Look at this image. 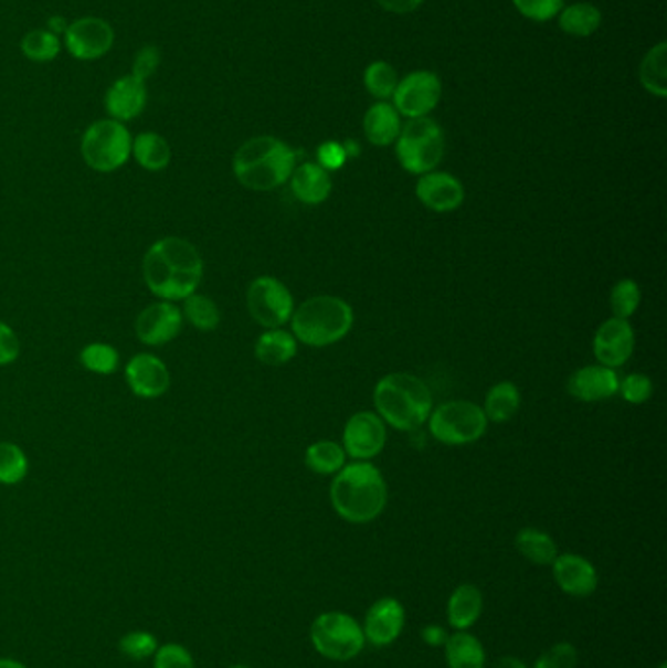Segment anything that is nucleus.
Returning <instances> with one entry per match:
<instances>
[{
  "mask_svg": "<svg viewBox=\"0 0 667 668\" xmlns=\"http://www.w3.org/2000/svg\"><path fill=\"white\" fill-rule=\"evenodd\" d=\"M78 362L86 372L96 373V375H112L120 368V352L106 342H91L81 350Z\"/></svg>",
  "mask_w": 667,
  "mask_h": 668,
  "instance_id": "obj_34",
  "label": "nucleus"
},
{
  "mask_svg": "<svg viewBox=\"0 0 667 668\" xmlns=\"http://www.w3.org/2000/svg\"><path fill=\"white\" fill-rule=\"evenodd\" d=\"M182 317L189 321L192 327L202 332H212L220 327L222 322V311L212 297L204 294H192L182 301Z\"/></svg>",
  "mask_w": 667,
  "mask_h": 668,
  "instance_id": "obj_32",
  "label": "nucleus"
},
{
  "mask_svg": "<svg viewBox=\"0 0 667 668\" xmlns=\"http://www.w3.org/2000/svg\"><path fill=\"white\" fill-rule=\"evenodd\" d=\"M364 136L368 141L377 147H388L395 144L402 131V118L392 104L388 102H378L374 106L368 108L364 114Z\"/></svg>",
  "mask_w": 667,
  "mask_h": 668,
  "instance_id": "obj_24",
  "label": "nucleus"
},
{
  "mask_svg": "<svg viewBox=\"0 0 667 668\" xmlns=\"http://www.w3.org/2000/svg\"><path fill=\"white\" fill-rule=\"evenodd\" d=\"M443 96V83L431 71H413L403 76L394 91L395 110L403 118H427Z\"/></svg>",
  "mask_w": 667,
  "mask_h": 668,
  "instance_id": "obj_11",
  "label": "nucleus"
},
{
  "mask_svg": "<svg viewBox=\"0 0 667 668\" xmlns=\"http://www.w3.org/2000/svg\"><path fill=\"white\" fill-rule=\"evenodd\" d=\"M448 668H486V649L476 635L456 632L445 644Z\"/></svg>",
  "mask_w": 667,
  "mask_h": 668,
  "instance_id": "obj_27",
  "label": "nucleus"
},
{
  "mask_svg": "<svg viewBox=\"0 0 667 668\" xmlns=\"http://www.w3.org/2000/svg\"><path fill=\"white\" fill-rule=\"evenodd\" d=\"M484 612V596L476 584H460L446 604L448 626L456 632H468Z\"/></svg>",
  "mask_w": 667,
  "mask_h": 668,
  "instance_id": "obj_23",
  "label": "nucleus"
},
{
  "mask_svg": "<svg viewBox=\"0 0 667 668\" xmlns=\"http://www.w3.org/2000/svg\"><path fill=\"white\" fill-rule=\"evenodd\" d=\"M290 321L294 339L308 347L326 348L351 332L354 314L341 297L316 296L294 309Z\"/></svg>",
  "mask_w": 667,
  "mask_h": 668,
  "instance_id": "obj_5",
  "label": "nucleus"
},
{
  "mask_svg": "<svg viewBox=\"0 0 667 668\" xmlns=\"http://www.w3.org/2000/svg\"><path fill=\"white\" fill-rule=\"evenodd\" d=\"M0 668H28L27 665L18 662L14 659H7V657H0Z\"/></svg>",
  "mask_w": 667,
  "mask_h": 668,
  "instance_id": "obj_51",
  "label": "nucleus"
},
{
  "mask_svg": "<svg viewBox=\"0 0 667 668\" xmlns=\"http://www.w3.org/2000/svg\"><path fill=\"white\" fill-rule=\"evenodd\" d=\"M230 668H251V667H247V665H233V667H230Z\"/></svg>",
  "mask_w": 667,
  "mask_h": 668,
  "instance_id": "obj_52",
  "label": "nucleus"
},
{
  "mask_svg": "<svg viewBox=\"0 0 667 668\" xmlns=\"http://www.w3.org/2000/svg\"><path fill=\"white\" fill-rule=\"evenodd\" d=\"M247 309L253 321L265 329H280L294 314V296L273 276H258L247 288Z\"/></svg>",
  "mask_w": 667,
  "mask_h": 668,
  "instance_id": "obj_10",
  "label": "nucleus"
},
{
  "mask_svg": "<svg viewBox=\"0 0 667 668\" xmlns=\"http://www.w3.org/2000/svg\"><path fill=\"white\" fill-rule=\"evenodd\" d=\"M329 499L335 512L349 524L374 522L388 505V485L377 466L354 462L337 471Z\"/></svg>",
  "mask_w": 667,
  "mask_h": 668,
  "instance_id": "obj_2",
  "label": "nucleus"
},
{
  "mask_svg": "<svg viewBox=\"0 0 667 668\" xmlns=\"http://www.w3.org/2000/svg\"><path fill=\"white\" fill-rule=\"evenodd\" d=\"M114 28L96 17L78 18L65 30V50L78 61H96L114 47Z\"/></svg>",
  "mask_w": 667,
  "mask_h": 668,
  "instance_id": "obj_12",
  "label": "nucleus"
},
{
  "mask_svg": "<svg viewBox=\"0 0 667 668\" xmlns=\"http://www.w3.org/2000/svg\"><path fill=\"white\" fill-rule=\"evenodd\" d=\"M400 83L395 68L385 61H374L364 71V86L368 93L378 100L385 102L394 96L395 86Z\"/></svg>",
  "mask_w": 667,
  "mask_h": 668,
  "instance_id": "obj_37",
  "label": "nucleus"
},
{
  "mask_svg": "<svg viewBox=\"0 0 667 668\" xmlns=\"http://www.w3.org/2000/svg\"><path fill=\"white\" fill-rule=\"evenodd\" d=\"M621 378L613 368L585 365L573 372L568 380V393L582 403H600L615 397Z\"/></svg>",
  "mask_w": 667,
  "mask_h": 668,
  "instance_id": "obj_20",
  "label": "nucleus"
},
{
  "mask_svg": "<svg viewBox=\"0 0 667 668\" xmlns=\"http://www.w3.org/2000/svg\"><path fill=\"white\" fill-rule=\"evenodd\" d=\"M601 22H603L601 10L590 2H575L572 7L560 10V18H558L560 30L573 38H590L600 30Z\"/></svg>",
  "mask_w": 667,
  "mask_h": 668,
  "instance_id": "obj_29",
  "label": "nucleus"
},
{
  "mask_svg": "<svg viewBox=\"0 0 667 668\" xmlns=\"http://www.w3.org/2000/svg\"><path fill=\"white\" fill-rule=\"evenodd\" d=\"M20 50L27 60L34 63H50L60 55L61 40L50 30H30L22 38Z\"/></svg>",
  "mask_w": 667,
  "mask_h": 668,
  "instance_id": "obj_36",
  "label": "nucleus"
},
{
  "mask_svg": "<svg viewBox=\"0 0 667 668\" xmlns=\"http://www.w3.org/2000/svg\"><path fill=\"white\" fill-rule=\"evenodd\" d=\"M578 667V649L568 642L552 645L534 660L532 668H575Z\"/></svg>",
  "mask_w": 667,
  "mask_h": 668,
  "instance_id": "obj_42",
  "label": "nucleus"
},
{
  "mask_svg": "<svg viewBox=\"0 0 667 668\" xmlns=\"http://www.w3.org/2000/svg\"><path fill=\"white\" fill-rule=\"evenodd\" d=\"M378 4L390 14H410L420 9L425 0H377Z\"/></svg>",
  "mask_w": 667,
  "mask_h": 668,
  "instance_id": "obj_47",
  "label": "nucleus"
},
{
  "mask_svg": "<svg viewBox=\"0 0 667 668\" xmlns=\"http://www.w3.org/2000/svg\"><path fill=\"white\" fill-rule=\"evenodd\" d=\"M658 668H667L666 662H661V665H659V667H658Z\"/></svg>",
  "mask_w": 667,
  "mask_h": 668,
  "instance_id": "obj_53",
  "label": "nucleus"
},
{
  "mask_svg": "<svg viewBox=\"0 0 667 668\" xmlns=\"http://www.w3.org/2000/svg\"><path fill=\"white\" fill-rule=\"evenodd\" d=\"M182 327L184 317L179 305L159 299L137 315L136 337L146 347H165L179 337Z\"/></svg>",
  "mask_w": 667,
  "mask_h": 668,
  "instance_id": "obj_13",
  "label": "nucleus"
},
{
  "mask_svg": "<svg viewBox=\"0 0 667 668\" xmlns=\"http://www.w3.org/2000/svg\"><path fill=\"white\" fill-rule=\"evenodd\" d=\"M405 627V609L395 598H380L368 608L362 624L367 644L388 647L395 644Z\"/></svg>",
  "mask_w": 667,
  "mask_h": 668,
  "instance_id": "obj_17",
  "label": "nucleus"
},
{
  "mask_svg": "<svg viewBox=\"0 0 667 668\" xmlns=\"http://www.w3.org/2000/svg\"><path fill=\"white\" fill-rule=\"evenodd\" d=\"M496 668H531L525 660L517 659L514 655H504L497 660Z\"/></svg>",
  "mask_w": 667,
  "mask_h": 668,
  "instance_id": "obj_49",
  "label": "nucleus"
},
{
  "mask_svg": "<svg viewBox=\"0 0 667 668\" xmlns=\"http://www.w3.org/2000/svg\"><path fill=\"white\" fill-rule=\"evenodd\" d=\"M159 65H161V51L157 50L155 45H146V47L137 51L131 75L146 83L147 78L159 68Z\"/></svg>",
  "mask_w": 667,
  "mask_h": 668,
  "instance_id": "obj_44",
  "label": "nucleus"
},
{
  "mask_svg": "<svg viewBox=\"0 0 667 668\" xmlns=\"http://www.w3.org/2000/svg\"><path fill=\"white\" fill-rule=\"evenodd\" d=\"M618 391L631 405H642L652 397L654 393V383L646 373H631L625 380L618 383Z\"/></svg>",
  "mask_w": 667,
  "mask_h": 668,
  "instance_id": "obj_41",
  "label": "nucleus"
},
{
  "mask_svg": "<svg viewBox=\"0 0 667 668\" xmlns=\"http://www.w3.org/2000/svg\"><path fill=\"white\" fill-rule=\"evenodd\" d=\"M349 155L345 151V145L339 141H326L317 147V165L329 170H339L345 167Z\"/></svg>",
  "mask_w": 667,
  "mask_h": 668,
  "instance_id": "obj_45",
  "label": "nucleus"
},
{
  "mask_svg": "<svg viewBox=\"0 0 667 668\" xmlns=\"http://www.w3.org/2000/svg\"><path fill=\"white\" fill-rule=\"evenodd\" d=\"M428 431L445 446H468L488 431V416L472 401H451L428 415Z\"/></svg>",
  "mask_w": 667,
  "mask_h": 668,
  "instance_id": "obj_9",
  "label": "nucleus"
},
{
  "mask_svg": "<svg viewBox=\"0 0 667 668\" xmlns=\"http://www.w3.org/2000/svg\"><path fill=\"white\" fill-rule=\"evenodd\" d=\"M515 9L532 22H548L564 9V0H514Z\"/></svg>",
  "mask_w": 667,
  "mask_h": 668,
  "instance_id": "obj_40",
  "label": "nucleus"
},
{
  "mask_svg": "<svg viewBox=\"0 0 667 668\" xmlns=\"http://www.w3.org/2000/svg\"><path fill=\"white\" fill-rule=\"evenodd\" d=\"M415 194L420 202L435 213L456 212L464 202V187L448 172H427L417 180Z\"/></svg>",
  "mask_w": 667,
  "mask_h": 668,
  "instance_id": "obj_19",
  "label": "nucleus"
},
{
  "mask_svg": "<svg viewBox=\"0 0 667 668\" xmlns=\"http://www.w3.org/2000/svg\"><path fill=\"white\" fill-rule=\"evenodd\" d=\"M640 286L634 279H621L611 289V311L616 319H631L640 307Z\"/></svg>",
  "mask_w": 667,
  "mask_h": 668,
  "instance_id": "obj_38",
  "label": "nucleus"
},
{
  "mask_svg": "<svg viewBox=\"0 0 667 668\" xmlns=\"http://www.w3.org/2000/svg\"><path fill=\"white\" fill-rule=\"evenodd\" d=\"M298 354V340L283 329H266L255 342V358L261 364L284 365Z\"/></svg>",
  "mask_w": 667,
  "mask_h": 668,
  "instance_id": "obj_26",
  "label": "nucleus"
},
{
  "mask_svg": "<svg viewBox=\"0 0 667 668\" xmlns=\"http://www.w3.org/2000/svg\"><path fill=\"white\" fill-rule=\"evenodd\" d=\"M395 157L403 170L423 177L441 165L445 157V134L435 119H410L395 139Z\"/></svg>",
  "mask_w": 667,
  "mask_h": 668,
  "instance_id": "obj_6",
  "label": "nucleus"
},
{
  "mask_svg": "<svg viewBox=\"0 0 667 668\" xmlns=\"http://www.w3.org/2000/svg\"><path fill=\"white\" fill-rule=\"evenodd\" d=\"M290 188L296 200L306 205H317L331 195L334 182L324 167L317 162H304L292 172Z\"/></svg>",
  "mask_w": 667,
  "mask_h": 668,
  "instance_id": "obj_22",
  "label": "nucleus"
},
{
  "mask_svg": "<svg viewBox=\"0 0 667 668\" xmlns=\"http://www.w3.org/2000/svg\"><path fill=\"white\" fill-rule=\"evenodd\" d=\"M347 454L334 441H319L306 449V466L317 475H335L345 467Z\"/></svg>",
  "mask_w": 667,
  "mask_h": 668,
  "instance_id": "obj_33",
  "label": "nucleus"
},
{
  "mask_svg": "<svg viewBox=\"0 0 667 668\" xmlns=\"http://www.w3.org/2000/svg\"><path fill=\"white\" fill-rule=\"evenodd\" d=\"M129 391L139 399L163 397L171 390V372L159 356L151 352L131 356L124 370Z\"/></svg>",
  "mask_w": 667,
  "mask_h": 668,
  "instance_id": "obj_15",
  "label": "nucleus"
},
{
  "mask_svg": "<svg viewBox=\"0 0 667 668\" xmlns=\"http://www.w3.org/2000/svg\"><path fill=\"white\" fill-rule=\"evenodd\" d=\"M118 649L126 659L146 660L151 659L159 649V642L149 632H129L121 637Z\"/></svg>",
  "mask_w": 667,
  "mask_h": 668,
  "instance_id": "obj_39",
  "label": "nucleus"
},
{
  "mask_svg": "<svg viewBox=\"0 0 667 668\" xmlns=\"http://www.w3.org/2000/svg\"><path fill=\"white\" fill-rule=\"evenodd\" d=\"M515 548L522 558L531 561L532 565L550 568L558 558V545L552 536L539 528H522L515 536Z\"/></svg>",
  "mask_w": 667,
  "mask_h": 668,
  "instance_id": "obj_28",
  "label": "nucleus"
},
{
  "mask_svg": "<svg viewBox=\"0 0 667 668\" xmlns=\"http://www.w3.org/2000/svg\"><path fill=\"white\" fill-rule=\"evenodd\" d=\"M378 416L395 431H417L433 411V395L425 381L411 373H388L374 388Z\"/></svg>",
  "mask_w": 667,
  "mask_h": 668,
  "instance_id": "obj_4",
  "label": "nucleus"
},
{
  "mask_svg": "<svg viewBox=\"0 0 667 668\" xmlns=\"http://www.w3.org/2000/svg\"><path fill=\"white\" fill-rule=\"evenodd\" d=\"M153 668H197V665L187 647L165 644L155 651Z\"/></svg>",
  "mask_w": 667,
  "mask_h": 668,
  "instance_id": "obj_43",
  "label": "nucleus"
},
{
  "mask_svg": "<svg viewBox=\"0 0 667 668\" xmlns=\"http://www.w3.org/2000/svg\"><path fill=\"white\" fill-rule=\"evenodd\" d=\"M638 75H640V83L652 96H658V98H666L667 96V43L659 42L658 45H654L642 60L640 68H638Z\"/></svg>",
  "mask_w": 667,
  "mask_h": 668,
  "instance_id": "obj_31",
  "label": "nucleus"
},
{
  "mask_svg": "<svg viewBox=\"0 0 667 668\" xmlns=\"http://www.w3.org/2000/svg\"><path fill=\"white\" fill-rule=\"evenodd\" d=\"M550 568L558 589L568 596L585 598L597 591L600 575L590 559L575 553H562L554 559Z\"/></svg>",
  "mask_w": 667,
  "mask_h": 668,
  "instance_id": "obj_18",
  "label": "nucleus"
},
{
  "mask_svg": "<svg viewBox=\"0 0 667 668\" xmlns=\"http://www.w3.org/2000/svg\"><path fill=\"white\" fill-rule=\"evenodd\" d=\"M30 471L27 452L14 442H0V485L14 487L24 481Z\"/></svg>",
  "mask_w": 667,
  "mask_h": 668,
  "instance_id": "obj_35",
  "label": "nucleus"
},
{
  "mask_svg": "<svg viewBox=\"0 0 667 668\" xmlns=\"http://www.w3.org/2000/svg\"><path fill=\"white\" fill-rule=\"evenodd\" d=\"M131 157L136 159L141 169L149 170V172H161L171 165L172 149L163 136H159L155 131H144L134 137Z\"/></svg>",
  "mask_w": 667,
  "mask_h": 668,
  "instance_id": "obj_25",
  "label": "nucleus"
},
{
  "mask_svg": "<svg viewBox=\"0 0 667 668\" xmlns=\"http://www.w3.org/2000/svg\"><path fill=\"white\" fill-rule=\"evenodd\" d=\"M521 409V391L511 381L496 383L486 395L484 413L491 423H507Z\"/></svg>",
  "mask_w": 667,
  "mask_h": 668,
  "instance_id": "obj_30",
  "label": "nucleus"
},
{
  "mask_svg": "<svg viewBox=\"0 0 667 668\" xmlns=\"http://www.w3.org/2000/svg\"><path fill=\"white\" fill-rule=\"evenodd\" d=\"M421 639L428 647H445L448 634H446L445 627L431 624V626H425L421 629Z\"/></svg>",
  "mask_w": 667,
  "mask_h": 668,
  "instance_id": "obj_48",
  "label": "nucleus"
},
{
  "mask_svg": "<svg viewBox=\"0 0 667 668\" xmlns=\"http://www.w3.org/2000/svg\"><path fill=\"white\" fill-rule=\"evenodd\" d=\"M67 22L63 20L61 17L50 18V22H47V30L53 32V34H65V30H67Z\"/></svg>",
  "mask_w": 667,
  "mask_h": 668,
  "instance_id": "obj_50",
  "label": "nucleus"
},
{
  "mask_svg": "<svg viewBox=\"0 0 667 668\" xmlns=\"http://www.w3.org/2000/svg\"><path fill=\"white\" fill-rule=\"evenodd\" d=\"M232 167L241 187L271 192L290 180L296 169V151L278 137H251L233 155Z\"/></svg>",
  "mask_w": 667,
  "mask_h": 668,
  "instance_id": "obj_3",
  "label": "nucleus"
},
{
  "mask_svg": "<svg viewBox=\"0 0 667 668\" xmlns=\"http://www.w3.org/2000/svg\"><path fill=\"white\" fill-rule=\"evenodd\" d=\"M20 339H18L17 330L10 325L0 321V365H10L17 362L20 358Z\"/></svg>",
  "mask_w": 667,
  "mask_h": 668,
  "instance_id": "obj_46",
  "label": "nucleus"
},
{
  "mask_svg": "<svg viewBox=\"0 0 667 668\" xmlns=\"http://www.w3.org/2000/svg\"><path fill=\"white\" fill-rule=\"evenodd\" d=\"M634 344H636V337H634L631 322L613 317V319L601 322L600 329L595 332L593 354L601 365L616 370L631 360Z\"/></svg>",
  "mask_w": 667,
  "mask_h": 668,
  "instance_id": "obj_16",
  "label": "nucleus"
},
{
  "mask_svg": "<svg viewBox=\"0 0 667 668\" xmlns=\"http://www.w3.org/2000/svg\"><path fill=\"white\" fill-rule=\"evenodd\" d=\"M134 137L128 127L116 119H98L86 127L81 139V155L88 169L96 172H116L131 157Z\"/></svg>",
  "mask_w": 667,
  "mask_h": 668,
  "instance_id": "obj_7",
  "label": "nucleus"
},
{
  "mask_svg": "<svg viewBox=\"0 0 667 668\" xmlns=\"http://www.w3.org/2000/svg\"><path fill=\"white\" fill-rule=\"evenodd\" d=\"M309 639L324 659L335 662L357 659L367 645L362 626L345 612L319 614L309 629Z\"/></svg>",
  "mask_w": 667,
  "mask_h": 668,
  "instance_id": "obj_8",
  "label": "nucleus"
},
{
  "mask_svg": "<svg viewBox=\"0 0 667 668\" xmlns=\"http://www.w3.org/2000/svg\"><path fill=\"white\" fill-rule=\"evenodd\" d=\"M141 274L157 299L177 304L197 294L204 279V258L189 238L169 235L147 248Z\"/></svg>",
  "mask_w": 667,
  "mask_h": 668,
  "instance_id": "obj_1",
  "label": "nucleus"
},
{
  "mask_svg": "<svg viewBox=\"0 0 667 668\" xmlns=\"http://www.w3.org/2000/svg\"><path fill=\"white\" fill-rule=\"evenodd\" d=\"M147 86L134 75L120 76L104 96V106L112 119L126 124L146 110Z\"/></svg>",
  "mask_w": 667,
  "mask_h": 668,
  "instance_id": "obj_21",
  "label": "nucleus"
},
{
  "mask_svg": "<svg viewBox=\"0 0 667 668\" xmlns=\"http://www.w3.org/2000/svg\"><path fill=\"white\" fill-rule=\"evenodd\" d=\"M388 434L385 423L380 416L368 411H360L349 418L342 432V446L345 454L359 462H368L377 457L384 449Z\"/></svg>",
  "mask_w": 667,
  "mask_h": 668,
  "instance_id": "obj_14",
  "label": "nucleus"
}]
</instances>
